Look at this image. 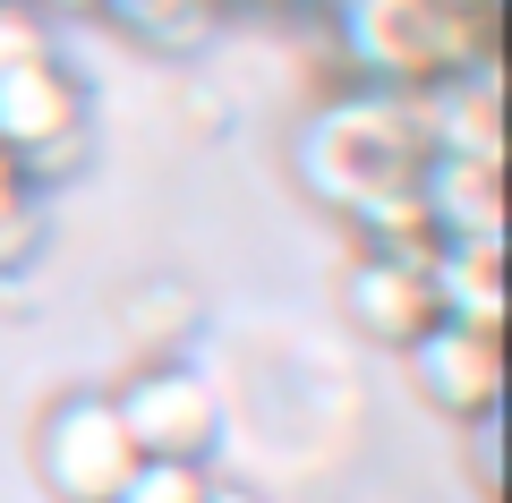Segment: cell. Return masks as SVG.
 Listing matches in <instances>:
<instances>
[{
  "label": "cell",
  "instance_id": "4fadbf2b",
  "mask_svg": "<svg viewBox=\"0 0 512 503\" xmlns=\"http://www.w3.org/2000/svg\"><path fill=\"white\" fill-rule=\"evenodd\" d=\"M205 461H137L111 503H205Z\"/></svg>",
  "mask_w": 512,
  "mask_h": 503
},
{
  "label": "cell",
  "instance_id": "277c9868",
  "mask_svg": "<svg viewBox=\"0 0 512 503\" xmlns=\"http://www.w3.org/2000/svg\"><path fill=\"white\" fill-rule=\"evenodd\" d=\"M128 469H137V444H128L111 393L77 384V393L43 401V418H35V486L52 503H111L128 486Z\"/></svg>",
  "mask_w": 512,
  "mask_h": 503
},
{
  "label": "cell",
  "instance_id": "5bb4252c",
  "mask_svg": "<svg viewBox=\"0 0 512 503\" xmlns=\"http://www.w3.org/2000/svg\"><path fill=\"white\" fill-rule=\"evenodd\" d=\"M495 435H504V418H478L470 427V461H478V495H504V461H495Z\"/></svg>",
  "mask_w": 512,
  "mask_h": 503
},
{
  "label": "cell",
  "instance_id": "8fae6325",
  "mask_svg": "<svg viewBox=\"0 0 512 503\" xmlns=\"http://www.w3.org/2000/svg\"><path fill=\"white\" fill-rule=\"evenodd\" d=\"M103 18H120L154 52H188V43H205L222 26V0H103Z\"/></svg>",
  "mask_w": 512,
  "mask_h": 503
},
{
  "label": "cell",
  "instance_id": "3957f363",
  "mask_svg": "<svg viewBox=\"0 0 512 503\" xmlns=\"http://www.w3.org/2000/svg\"><path fill=\"white\" fill-rule=\"evenodd\" d=\"M0 145H9V162L26 171L35 197L86 171V86L60 52L0 69Z\"/></svg>",
  "mask_w": 512,
  "mask_h": 503
},
{
  "label": "cell",
  "instance_id": "7a4b0ae2",
  "mask_svg": "<svg viewBox=\"0 0 512 503\" xmlns=\"http://www.w3.org/2000/svg\"><path fill=\"white\" fill-rule=\"evenodd\" d=\"M350 86L419 94L453 69H495V9L478 0H325Z\"/></svg>",
  "mask_w": 512,
  "mask_h": 503
},
{
  "label": "cell",
  "instance_id": "30bf717a",
  "mask_svg": "<svg viewBox=\"0 0 512 503\" xmlns=\"http://www.w3.org/2000/svg\"><path fill=\"white\" fill-rule=\"evenodd\" d=\"M427 299H436L444 324L504 333V307H512V265H504V248H427Z\"/></svg>",
  "mask_w": 512,
  "mask_h": 503
},
{
  "label": "cell",
  "instance_id": "5b68a950",
  "mask_svg": "<svg viewBox=\"0 0 512 503\" xmlns=\"http://www.w3.org/2000/svg\"><path fill=\"white\" fill-rule=\"evenodd\" d=\"M111 410H120L137 461H205L222 435V401L188 359H137L128 384H111Z\"/></svg>",
  "mask_w": 512,
  "mask_h": 503
},
{
  "label": "cell",
  "instance_id": "7c38bea8",
  "mask_svg": "<svg viewBox=\"0 0 512 503\" xmlns=\"http://www.w3.org/2000/svg\"><path fill=\"white\" fill-rule=\"evenodd\" d=\"M43 248V214H35V188H26V171L9 162V145H0V282L18 265H35Z\"/></svg>",
  "mask_w": 512,
  "mask_h": 503
},
{
  "label": "cell",
  "instance_id": "e0dca14e",
  "mask_svg": "<svg viewBox=\"0 0 512 503\" xmlns=\"http://www.w3.org/2000/svg\"><path fill=\"white\" fill-rule=\"evenodd\" d=\"M478 9H495V0H478Z\"/></svg>",
  "mask_w": 512,
  "mask_h": 503
},
{
  "label": "cell",
  "instance_id": "6da1fadb",
  "mask_svg": "<svg viewBox=\"0 0 512 503\" xmlns=\"http://www.w3.org/2000/svg\"><path fill=\"white\" fill-rule=\"evenodd\" d=\"M419 162H427V137L410 120V94H376V86H333L291 137L299 188L342 222L384 197H410Z\"/></svg>",
  "mask_w": 512,
  "mask_h": 503
},
{
  "label": "cell",
  "instance_id": "8992f818",
  "mask_svg": "<svg viewBox=\"0 0 512 503\" xmlns=\"http://www.w3.org/2000/svg\"><path fill=\"white\" fill-rule=\"evenodd\" d=\"M410 376V393L444 418V427H478L504 418V333H470V324H427L419 342L393 350Z\"/></svg>",
  "mask_w": 512,
  "mask_h": 503
},
{
  "label": "cell",
  "instance_id": "ba28073f",
  "mask_svg": "<svg viewBox=\"0 0 512 503\" xmlns=\"http://www.w3.org/2000/svg\"><path fill=\"white\" fill-rule=\"evenodd\" d=\"M342 316L359 324L376 350H402L436 324V299H427V256H384L359 248L342 265Z\"/></svg>",
  "mask_w": 512,
  "mask_h": 503
},
{
  "label": "cell",
  "instance_id": "9a60e30c",
  "mask_svg": "<svg viewBox=\"0 0 512 503\" xmlns=\"http://www.w3.org/2000/svg\"><path fill=\"white\" fill-rule=\"evenodd\" d=\"M26 9H43V18H86V9H103V0H26Z\"/></svg>",
  "mask_w": 512,
  "mask_h": 503
},
{
  "label": "cell",
  "instance_id": "2e32d148",
  "mask_svg": "<svg viewBox=\"0 0 512 503\" xmlns=\"http://www.w3.org/2000/svg\"><path fill=\"white\" fill-rule=\"evenodd\" d=\"M205 503H265L256 486H205Z\"/></svg>",
  "mask_w": 512,
  "mask_h": 503
},
{
  "label": "cell",
  "instance_id": "52a82bcc",
  "mask_svg": "<svg viewBox=\"0 0 512 503\" xmlns=\"http://www.w3.org/2000/svg\"><path fill=\"white\" fill-rule=\"evenodd\" d=\"M419 222L436 248H504V222H512V197H504V162H478V154H427L419 180Z\"/></svg>",
  "mask_w": 512,
  "mask_h": 503
},
{
  "label": "cell",
  "instance_id": "9c48e42d",
  "mask_svg": "<svg viewBox=\"0 0 512 503\" xmlns=\"http://www.w3.org/2000/svg\"><path fill=\"white\" fill-rule=\"evenodd\" d=\"M410 120H419L427 154L504 162V86H495V69H453L436 86H419L410 94Z\"/></svg>",
  "mask_w": 512,
  "mask_h": 503
}]
</instances>
